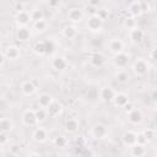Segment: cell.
<instances>
[{
	"instance_id": "cell-1",
	"label": "cell",
	"mask_w": 157,
	"mask_h": 157,
	"mask_svg": "<svg viewBox=\"0 0 157 157\" xmlns=\"http://www.w3.org/2000/svg\"><path fill=\"white\" fill-rule=\"evenodd\" d=\"M103 20H101L98 17V15H90L88 18H87V22H86V26L87 28L91 31V32H99L102 28H103Z\"/></svg>"
},
{
	"instance_id": "cell-2",
	"label": "cell",
	"mask_w": 157,
	"mask_h": 157,
	"mask_svg": "<svg viewBox=\"0 0 157 157\" xmlns=\"http://www.w3.org/2000/svg\"><path fill=\"white\" fill-rule=\"evenodd\" d=\"M132 72L136 76H145L148 72V63L145 59H136L132 64Z\"/></svg>"
},
{
	"instance_id": "cell-3",
	"label": "cell",
	"mask_w": 157,
	"mask_h": 157,
	"mask_svg": "<svg viewBox=\"0 0 157 157\" xmlns=\"http://www.w3.org/2000/svg\"><path fill=\"white\" fill-rule=\"evenodd\" d=\"M91 135L96 139V140H102L104 137H107L108 135V128L105 124L103 123H97L92 126L91 129Z\"/></svg>"
},
{
	"instance_id": "cell-4",
	"label": "cell",
	"mask_w": 157,
	"mask_h": 157,
	"mask_svg": "<svg viewBox=\"0 0 157 157\" xmlns=\"http://www.w3.org/2000/svg\"><path fill=\"white\" fill-rule=\"evenodd\" d=\"M83 18V10L78 6H72L67 11V20L74 22V23H77L80 21H82Z\"/></svg>"
},
{
	"instance_id": "cell-5",
	"label": "cell",
	"mask_w": 157,
	"mask_h": 157,
	"mask_svg": "<svg viewBox=\"0 0 157 157\" xmlns=\"http://www.w3.org/2000/svg\"><path fill=\"white\" fill-rule=\"evenodd\" d=\"M108 49L113 55L124 53V42L119 38H113L108 43Z\"/></svg>"
},
{
	"instance_id": "cell-6",
	"label": "cell",
	"mask_w": 157,
	"mask_h": 157,
	"mask_svg": "<svg viewBox=\"0 0 157 157\" xmlns=\"http://www.w3.org/2000/svg\"><path fill=\"white\" fill-rule=\"evenodd\" d=\"M21 119H22L23 125H26V126H34L38 123L37 118H36V112L33 109H26L22 113Z\"/></svg>"
},
{
	"instance_id": "cell-7",
	"label": "cell",
	"mask_w": 157,
	"mask_h": 157,
	"mask_svg": "<svg viewBox=\"0 0 157 157\" xmlns=\"http://www.w3.org/2000/svg\"><path fill=\"white\" fill-rule=\"evenodd\" d=\"M31 15L29 12H27L26 10L25 11H20V12H16L15 15V22L17 25V27H27V25L31 22Z\"/></svg>"
},
{
	"instance_id": "cell-8",
	"label": "cell",
	"mask_w": 157,
	"mask_h": 157,
	"mask_svg": "<svg viewBox=\"0 0 157 157\" xmlns=\"http://www.w3.org/2000/svg\"><path fill=\"white\" fill-rule=\"evenodd\" d=\"M4 53H5L6 59H9V60H17V59L20 58V55H21L20 48H18L17 45H15V44L7 45V47L5 48V50H4Z\"/></svg>"
},
{
	"instance_id": "cell-9",
	"label": "cell",
	"mask_w": 157,
	"mask_h": 157,
	"mask_svg": "<svg viewBox=\"0 0 157 157\" xmlns=\"http://www.w3.org/2000/svg\"><path fill=\"white\" fill-rule=\"evenodd\" d=\"M37 91V86L32 80H26L21 83V92L23 96H32Z\"/></svg>"
},
{
	"instance_id": "cell-10",
	"label": "cell",
	"mask_w": 157,
	"mask_h": 157,
	"mask_svg": "<svg viewBox=\"0 0 157 157\" xmlns=\"http://www.w3.org/2000/svg\"><path fill=\"white\" fill-rule=\"evenodd\" d=\"M121 141H123V144H124L125 146L131 147V146H134V145L136 144V141H137V134L134 132V131H131V130H126V131H124L123 135H121Z\"/></svg>"
},
{
	"instance_id": "cell-11",
	"label": "cell",
	"mask_w": 157,
	"mask_h": 157,
	"mask_svg": "<svg viewBox=\"0 0 157 157\" xmlns=\"http://www.w3.org/2000/svg\"><path fill=\"white\" fill-rule=\"evenodd\" d=\"M129 59H130V58H129V55H128L126 53H120V54H117V55L113 56V64H114L117 67L123 69V67L128 66Z\"/></svg>"
},
{
	"instance_id": "cell-12",
	"label": "cell",
	"mask_w": 157,
	"mask_h": 157,
	"mask_svg": "<svg viewBox=\"0 0 157 157\" xmlns=\"http://www.w3.org/2000/svg\"><path fill=\"white\" fill-rule=\"evenodd\" d=\"M144 37H145V33H144V31H142L140 27H136V28L129 31V38H130L131 42L135 43V44L141 43V42L144 40Z\"/></svg>"
},
{
	"instance_id": "cell-13",
	"label": "cell",
	"mask_w": 157,
	"mask_h": 157,
	"mask_svg": "<svg viewBox=\"0 0 157 157\" xmlns=\"http://www.w3.org/2000/svg\"><path fill=\"white\" fill-rule=\"evenodd\" d=\"M142 119H144L142 112H141L140 109H137V108H134L131 112L128 113V120H129L131 124L137 125V124H140V123L142 121Z\"/></svg>"
},
{
	"instance_id": "cell-14",
	"label": "cell",
	"mask_w": 157,
	"mask_h": 157,
	"mask_svg": "<svg viewBox=\"0 0 157 157\" xmlns=\"http://www.w3.org/2000/svg\"><path fill=\"white\" fill-rule=\"evenodd\" d=\"M99 96H101V98H102L104 102H112V101L114 99V97H115V92H114V90H113L112 87L104 86V87L101 88Z\"/></svg>"
},
{
	"instance_id": "cell-15",
	"label": "cell",
	"mask_w": 157,
	"mask_h": 157,
	"mask_svg": "<svg viewBox=\"0 0 157 157\" xmlns=\"http://www.w3.org/2000/svg\"><path fill=\"white\" fill-rule=\"evenodd\" d=\"M32 139H33L36 142H39V144L45 142L47 139H48V132H47V130L43 129V128H37V129H34V131H33V134H32Z\"/></svg>"
},
{
	"instance_id": "cell-16",
	"label": "cell",
	"mask_w": 157,
	"mask_h": 157,
	"mask_svg": "<svg viewBox=\"0 0 157 157\" xmlns=\"http://www.w3.org/2000/svg\"><path fill=\"white\" fill-rule=\"evenodd\" d=\"M66 66H67V63H66V60H65L64 56L58 55V56L53 58V60H52V67L55 71H63L64 69H66Z\"/></svg>"
},
{
	"instance_id": "cell-17",
	"label": "cell",
	"mask_w": 157,
	"mask_h": 157,
	"mask_svg": "<svg viewBox=\"0 0 157 157\" xmlns=\"http://www.w3.org/2000/svg\"><path fill=\"white\" fill-rule=\"evenodd\" d=\"M114 104L117 107H120V108H124L130 101H129V96L124 92H119V93H115V97L113 99Z\"/></svg>"
},
{
	"instance_id": "cell-18",
	"label": "cell",
	"mask_w": 157,
	"mask_h": 157,
	"mask_svg": "<svg viewBox=\"0 0 157 157\" xmlns=\"http://www.w3.org/2000/svg\"><path fill=\"white\" fill-rule=\"evenodd\" d=\"M61 34L66 38V39H74L77 36V28L74 25H66L63 27L61 29Z\"/></svg>"
},
{
	"instance_id": "cell-19",
	"label": "cell",
	"mask_w": 157,
	"mask_h": 157,
	"mask_svg": "<svg viewBox=\"0 0 157 157\" xmlns=\"http://www.w3.org/2000/svg\"><path fill=\"white\" fill-rule=\"evenodd\" d=\"M128 11L130 13V16L132 17H139L141 13H142V10H141V1H132L129 7H128Z\"/></svg>"
},
{
	"instance_id": "cell-20",
	"label": "cell",
	"mask_w": 157,
	"mask_h": 157,
	"mask_svg": "<svg viewBox=\"0 0 157 157\" xmlns=\"http://www.w3.org/2000/svg\"><path fill=\"white\" fill-rule=\"evenodd\" d=\"M90 64L92 66H94V67H101L104 64V56H103V54H101L98 52L91 54V56H90Z\"/></svg>"
},
{
	"instance_id": "cell-21",
	"label": "cell",
	"mask_w": 157,
	"mask_h": 157,
	"mask_svg": "<svg viewBox=\"0 0 157 157\" xmlns=\"http://www.w3.org/2000/svg\"><path fill=\"white\" fill-rule=\"evenodd\" d=\"M53 102H54V99H53V97H52L49 93H42V94H39V97H38V104H39L40 108L47 109Z\"/></svg>"
},
{
	"instance_id": "cell-22",
	"label": "cell",
	"mask_w": 157,
	"mask_h": 157,
	"mask_svg": "<svg viewBox=\"0 0 157 157\" xmlns=\"http://www.w3.org/2000/svg\"><path fill=\"white\" fill-rule=\"evenodd\" d=\"M61 110H63V105H61V103L58 102V101H54V102L47 108V112H48V115H49V117H56V115H59V114L61 113Z\"/></svg>"
},
{
	"instance_id": "cell-23",
	"label": "cell",
	"mask_w": 157,
	"mask_h": 157,
	"mask_svg": "<svg viewBox=\"0 0 157 157\" xmlns=\"http://www.w3.org/2000/svg\"><path fill=\"white\" fill-rule=\"evenodd\" d=\"M29 37H31L29 28H27V27H17V29H16V38L18 40L26 42V40L29 39Z\"/></svg>"
},
{
	"instance_id": "cell-24",
	"label": "cell",
	"mask_w": 157,
	"mask_h": 157,
	"mask_svg": "<svg viewBox=\"0 0 157 157\" xmlns=\"http://www.w3.org/2000/svg\"><path fill=\"white\" fill-rule=\"evenodd\" d=\"M13 129V121L10 118H1L0 119V130L1 132H10Z\"/></svg>"
},
{
	"instance_id": "cell-25",
	"label": "cell",
	"mask_w": 157,
	"mask_h": 157,
	"mask_svg": "<svg viewBox=\"0 0 157 157\" xmlns=\"http://www.w3.org/2000/svg\"><path fill=\"white\" fill-rule=\"evenodd\" d=\"M130 152H131L132 157H142L146 153V147H145V145L135 144L134 146L130 147Z\"/></svg>"
},
{
	"instance_id": "cell-26",
	"label": "cell",
	"mask_w": 157,
	"mask_h": 157,
	"mask_svg": "<svg viewBox=\"0 0 157 157\" xmlns=\"http://www.w3.org/2000/svg\"><path fill=\"white\" fill-rule=\"evenodd\" d=\"M123 26H124L126 29H129V31H131V29L136 28V27H137L136 18H135V17H132V16H126V17L123 20Z\"/></svg>"
},
{
	"instance_id": "cell-27",
	"label": "cell",
	"mask_w": 157,
	"mask_h": 157,
	"mask_svg": "<svg viewBox=\"0 0 157 157\" xmlns=\"http://www.w3.org/2000/svg\"><path fill=\"white\" fill-rule=\"evenodd\" d=\"M78 129V121L76 119H67L65 121V130L67 132H75Z\"/></svg>"
},
{
	"instance_id": "cell-28",
	"label": "cell",
	"mask_w": 157,
	"mask_h": 157,
	"mask_svg": "<svg viewBox=\"0 0 157 157\" xmlns=\"http://www.w3.org/2000/svg\"><path fill=\"white\" fill-rule=\"evenodd\" d=\"M33 52H34L38 56L47 55V54H45V44H44V40H39V42H37V43L33 45Z\"/></svg>"
},
{
	"instance_id": "cell-29",
	"label": "cell",
	"mask_w": 157,
	"mask_h": 157,
	"mask_svg": "<svg viewBox=\"0 0 157 157\" xmlns=\"http://www.w3.org/2000/svg\"><path fill=\"white\" fill-rule=\"evenodd\" d=\"M29 15H31L32 22H38V21L44 20V13H43V11H42L40 9H34V10H32V11L29 12Z\"/></svg>"
},
{
	"instance_id": "cell-30",
	"label": "cell",
	"mask_w": 157,
	"mask_h": 157,
	"mask_svg": "<svg viewBox=\"0 0 157 157\" xmlns=\"http://www.w3.org/2000/svg\"><path fill=\"white\" fill-rule=\"evenodd\" d=\"M34 112H36V118H37V121L38 123H42V121H44L48 118V112L44 108H38Z\"/></svg>"
},
{
	"instance_id": "cell-31",
	"label": "cell",
	"mask_w": 157,
	"mask_h": 157,
	"mask_svg": "<svg viewBox=\"0 0 157 157\" xmlns=\"http://www.w3.org/2000/svg\"><path fill=\"white\" fill-rule=\"evenodd\" d=\"M66 144H67V140H66L63 135H58V136H55V137L53 139V145H54L55 147L61 148V147H65Z\"/></svg>"
},
{
	"instance_id": "cell-32",
	"label": "cell",
	"mask_w": 157,
	"mask_h": 157,
	"mask_svg": "<svg viewBox=\"0 0 157 157\" xmlns=\"http://www.w3.org/2000/svg\"><path fill=\"white\" fill-rule=\"evenodd\" d=\"M48 23L45 20H42V21H38V22H33V29H36L37 32H43L45 31Z\"/></svg>"
},
{
	"instance_id": "cell-33",
	"label": "cell",
	"mask_w": 157,
	"mask_h": 157,
	"mask_svg": "<svg viewBox=\"0 0 157 157\" xmlns=\"http://www.w3.org/2000/svg\"><path fill=\"white\" fill-rule=\"evenodd\" d=\"M117 81L119 82V83H126L128 81H129V74L126 72V71H119L118 74H117Z\"/></svg>"
},
{
	"instance_id": "cell-34",
	"label": "cell",
	"mask_w": 157,
	"mask_h": 157,
	"mask_svg": "<svg viewBox=\"0 0 157 157\" xmlns=\"http://www.w3.org/2000/svg\"><path fill=\"white\" fill-rule=\"evenodd\" d=\"M44 44H45V54H47V55L52 54V53L55 50V44H54V42H53L52 39L44 40Z\"/></svg>"
},
{
	"instance_id": "cell-35",
	"label": "cell",
	"mask_w": 157,
	"mask_h": 157,
	"mask_svg": "<svg viewBox=\"0 0 157 157\" xmlns=\"http://www.w3.org/2000/svg\"><path fill=\"white\" fill-rule=\"evenodd\" d=\"M142 134H144V136L146 137L147 142H148V141H152V140L155 139V130H153V129L147 128V129H145V130L142 131Z\"/></svg>"
},
{
	"instance_id": "cell-36",
	"label": "cell",
	"mask_w": 157,
	"mask_h": 157,
	"mask_svg": "<svg viewBox=\"0 0 157 157\" xmlns=\"http://www.w3.org/2000/svg\"><path fill=\"white\" fill-rule=\"evenodd\" d=\"M97 15H98V17L101 18V20H105V18H108V16H109V11L107 10V9H99V10H97Z\"/></svg>"
},
{
	"instance_id": "cell-37",
	"label": "cell",
	"mask_w": 157,
	"mask_h": 157,
	"mask_svg": "<svg viewBox=\"0 0 157 157\" xmlns=\"http://www.w3.org/2000/svg\"><path fill=\"white\" fill-rule=\"evenodd\" d=\"M10 153L12 155V156H15V155H17V153H20V151H21V146L18 145V144H12L11 146H10Z\"/></svg>"
},
{
	"instance_id": "cell-38",
	"label": "cell",
	"mask_w": 157,
	"mask_h": 157,
	"mask_svg": "<svg viewBox=\"0 0 157 157\" xmlns=\"http://www.w3.org/2000/svg\"><path fill=\"white\" fill-rule=\"evenodd\" d=\"M80 157H93V152L91 148H83L81 152H80Z\"/></svg>"
},
{
	"instance_id": "cell-39",
	"label": "cell",
	"mask_w": 157,
	"mask_h": 157,
	"mask_svg": "<svg viewBox=\"0 0 157 157\" xmlns=\"http://www.w3.org/2000/svg\"><path fill=\"white\" fill-rule=\"evenodd\" d=\"M141 10H142V13L150 12L151 11V4L147 1H141Z\"/></svg>"
},
{
	"instance_id": "cell-40",
	"label": "cell",
	"mask_w": 157,
	"mask_h": 157,
	"mask_svg": "<svg viewBox=\"0 0 157 157\" xmlns=\"http://www.w3.org/2000/svg\"><path fill=\"white\" fill-rule=\"evenodd\" d=\"M136 144H140V145H146V144H147V140H146V137L144 136L142 131L137 134V141H136Z\"/></svg>"
},
{
	"instance_id": "cell-41",
	"label": "cell",
	"mask_w": 157,
	"mask_h": 157,
	"mask_svg": "<svg viewBox=\"0 0 157 157\" xmlns=\"http://www.w3.org/2000/svg\"><path fill=\"white\" fill-rule=\"evenodd\" d=\"M7 141H9L7 134H6V132H0V145H1V146H5Z\"/></svg>"
},
{
	"instance_id": "cell-42",
	"label": "cell",
	"mask_w": 157,
	"mask_h": 157,
	"mask_svg": "<svg viewBox=\"0 0 157 157\" xmlns=\"http://www.w3.org/2000/svg\"><path fill=\"white\" fill-rule=\"evenodd\" d=\"M150 58H151L152 60L157 61V47H155L153 49H151V52H150Z\"/></svg>"
},
{
	"instance_id": "cell-43",
	"label": "cell",
	"mask_w": 157,
	"mask_h": 157,
	"mask_svg": "<svg viewBox=\"0 0 157 157\" xmlns=\"http://www.w3.org/2000/svg\"><path fill=\"white\" fill-rule=\"evenodd\" d=\"M25 4L23 2H16L15 4V9L17 10V12H20V11H25Z\"/></svg>"
},
{
	"instance_id": "cell-44",
	"label": "cell",
	"mask_w": 157,
	"mask_h": 157,
	"mask_svg": "<svg viewBox=\"0 0 157 157\" xmlns=\"http://www.w3.org/2000/svg\"><path fill=\"white\" fill-rule=\"evenodd\" d=\"M132 109H134V107H132V104H131L130 102H129V103H128V104H126V105L124 107V110H125L126 113H129V112H131Z\"/></svg>"
},
{
	"instance_id": "cell-45",
	"label": "cell",
	"mask_w": 157,
	"mask_h": 157,
	"mask_svg": "<svg viewBox=\"0 0 157 157\" xmlns=\"http://www.w3.org/2000/svg\"><path fill=\"white\" fill-rule=\"evenodd\" d=\"M99 4H101L99 0H92L88 2V6H99Z\"/></svg>"
},
{
	"instance_id": "cell-46",
	"label": "cell",
	"mask_w": 157,
	"mask_h": 157,
	"mask_svg": "<svg viewBox=\"0 0 157 157\" xmlns=\"http://www.w3.org/2000/svg\"><path fill=\"white\" fill-rule=\"evenodd\" d=\"M151 98H152V101H153V102H156V103H157V90L152 91V93H151Z\"/></svg>"
},
{
	"instance_id": "cell-47",
	"label": "cell",
	"mask_w": 157,
	"mask_h": 157,
	"mask_svg": "<svg viewBox=\"0 0 157 157\" xmlns=\"http://www.w3.org/2000/svg\"><path fill=\"white\" fill-rule=\"evenodd\" d=\"M27 157H40V155L37 153V152H32V153H29Z\"/></svg>"
},
{
	"instance_id": "cell-48",
	"label": "cell",
	"mask_w": 157,
	"mask_h": 157,
	"mask_svg": "<svg viewBox=\"0 0 157 157\" xmlns=\"http://www.w3.org/2000/svg\"><path fill=\"white\" fill-rule=\"evenodd\" d=\"M59 1H50L49 2V6H59Z\"/></svg>"
}]
</instances>
